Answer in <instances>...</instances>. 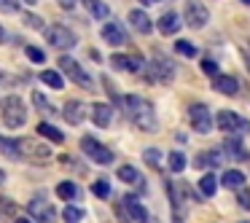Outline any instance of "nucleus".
<instances>
[{"label":"nucleus","mask_w":250,"mask_h":223,"mask_svg":"<svg viewBox=\"0 0 250 223\" xmlns=\"http://www.w3.org/2000/svg\"><path fill=\"white\" fill-rule=\"evenodd\" d=\"M121 110H126L129 121L137 126V129H143V132H156L159 129L156 110H153V105L148 102L146 97H140V94H124V105H121Z\"/></svg>","instance_id":"nucleus-1"},{"label":"nucleus","mask_w":250,"mask_h":223,"mask_svg":"<svg viewBox=\"0 0 250 223\" xmlns=\"http://www.w3.org/2000/svg\"><path fill=\"white\" fill-rule=\"evenodd\" d=\"M0 119L8 129H19V126L27 124V105L22 102V97L17 94H8L3 102H0Z\"/></svg>","instance_id":"nucleus-2"},{"label":"nucleus","mask_w":250,"mask_h":223,"mask_svg":"<svg viewBox=\"0 0 250 223\" xmlns=\"http://www.w3.org/2000/svg\"><path fill=\"white\" fill-rule=\"evenodd\" d=\"M175 70H178V67H175V62L169 60V57L156 54L146 67V78L151 83H169L175 78Z\"/></svg>","instance_id":"nucleus-3"},{"label":"nucleus","mask_w":250,"mask_h":223,"mask_svg":"<svg viewBox=\"0 0 250 223\" xmlns=\"http://www.w3.org/2000/svg\"><path fill=\"white\" fill-rule=\"evenodd\" d=\"M215 126L221 132H226V135L231 137H242L245 132H250V121H245L239 113H234V110H221V113L215 116Z\"/></svg>","instance_id":"nucleus-4"},{"label":"nucleus","mask_w":250,"mask_h":223,"mask_svg":"<svg viewBox=\"0 0 250 223\" xmlns=\"http://www.w3.org/2000/svg\"><path fill=\"white\" fill-rule=\"evenodd\" d=\"M43 35H46V43H49L51 49H57V51H67V49H73V46L78 43V38L73 35V30H67L65 24H49V27L43 30Z\"/></svg>","instance_id":"nucleus-5"},{"label":"nucleus","mask_w":250,"mask_h":223,"mask_svg":"<svg viewBox=\"0 0 250 223\" xmlns=\"http://www.w3.org/2000/svg\"><path fill=\"white\" fill-rule=\"evenodd\" d=\"M17 153H19V159H27V162H46V159H51V148L33 140V137H19Z\"/></svg>","instance_id":"nucleus-6"},{"label":"nucleus","mask_w":250,"mask_h":223,"mask_svg":"<svg viewBox=\"0 0 250 223\" xmlns=\"http://www.w3.org/2000/svg\"><path fill=\"white\" fill-rule=\"evenodd\" d=\"M188 119H191V129L199 132V135H210L212 126H215V121H212L210 110H207L205 102H194L188 108Z\"/></svg>","instance_id":"nucleus-7"},{"label":"nucleus","mask_w":250,"mask_h":223,"mask_svg":"<svg viewBox=\"0 0 250 223\" xmlns=\"http://www.w3.org/2000/svg\"><path fill=\"white\" fill-rule=\"evenodd\" d=\"M60 70L65 73L67 78H70L73 83H78V86H83V89H94V83H92V78L86 76V70H83L81 65H78L73 57H60Z\"/></svg>","instance_id":"nucleus-8"},{"label":"nucleus","mask_w":250,"mask_h":223,"mask_svg":"<svg viewBox=\"0 0 250 223\" xmlns=\"http://www.w3.org/2000/svg\"><path fill=\"white\" fill-rule=\"evenodd\" d=\"M81 151L86 153L92 162H97V164H110V162H113V151H110L108 145H103L100 140L89 137V135L81 140Z\"/></svg>","instance_id":"nucleus-9"},{"label":"nucleus","mask_w":250,"mask_h":223,"mask_svg":"<svg viewBox=\"0 0 250 223\" xmlns=\"http://www.w3.org/2000/svg\"><path fill=\"white\" fill-rule=\"evenodd\" d=\"M183 22L188 24L191 30H202L205 27L207 22H210V11H207L205 6H202L199 0H188V3H186V11H183Z\"/></svg>","instance_id":"nucleus-10"},{"label":"nucleus","mask_w":250,"mask_h":223,"mask_svg":"<svg viewBox=\"0 0 250 223\" xmlns=\"http://www.w3.org/2000/svg\"><path fill=\"white\" fill-rule=\"evenodd\" d=\"M27 212H30V215H33L38 223H54V221H57L54 207H51L49 202L43 199V196H35V199L27 204Z\"/></svg>","instance_id":"nucleus-11"},{"label":"nucleus","mask_w":250,"mask_h":223,"mask_svg":"<svg viewBox=\"0 0 250 223\" xmlns=\"http://www.w3.org/2000/svg\"><path fill=\"white\" fill-rule=\"evenodd\" d=\"M86 113H89V110H86V105H83L81 100H67L65 108H62V116H65V121H67V124H73V126L83 124Z\"/></svg>","instance_id":"nucleus-12"},{"label":"nucleus","mask_w":250,"mask_h":223,"mask_svg":"<svg viewBox=\"0 0 250 223\" xmlns=\"http://www.w3.org/2000/svg\"><path fill=\"white\" fill-rule=\"evenodd\" d=\"M103 41L108 46H124L126 41V30L121 27L119 22H105V27H103Z\"/></svg>","instance_id":"nucleus-13"},{"label":"nucleus","mask_w":250,"mask_h":223,"mask_svg":"<svg viewBox=\"0 0 250 223\" xmlns=\"http://www.w3.org/2000/svg\"><path fill=\"white\" fill-rule=\"evenodd\" d=\"M121 204H124V210H126V212H129L132 221H137V223H148V210L140 204V199H137L135 194H126Z\"/></svg>","instance_id":"nucleus-14"},{"label":"nucleus","mask_w":250,"mask_h":223,"mask_svg":"<svg viewBox=\"0 0 250 223\" xmlns=\"http://www.w3.org/2000/svg\"><path fill=\"white\" fill-rule=\"evenodd\" d=\"M129 24H132V30H135V33H140V35H148L153 30L151 17H148L143 8H132V11H129Z\"/></svg>","instance_id":"nucleus-15"},{"label":"nucleus","mask_w":250,"mask_h":223,"mask_svg":"<svg viewBox=\"0 0 250 223\" xmlns=\"http://www.w3.org/2000/svg\"><path fill=\"white\" fill-rule=\"evenodd\" d=\"M116 175H119V180H124V183H129V185H137V191L140 194H146V180H143V175L137 172L135 167H129V164H124V167H119L116 169Z\"/></svg>","instance_id":"nucleus-16"},{"label":"nucleus","mask_w":250,"mask_h":223,"mask_svg":"<svg viewBox=\"0 0 250 223\" xmlns=\"http://www.w3.org/2000/svg\"><path fill=\"white\" fill-rule=\"evenodd\" d=\"M180 24H183V19H180L175 11H167V14L159 17V33L162 35H178Z\"/></svg>","instance_id":"nucleus-17"},{"label":"nucleus","mask_w":250,"mask_h":223,"mask_svg":"<svg viewBox=\"0 0 250 223\" xmlns=\"http://www.w3.org/2000/svg\"><path fill=\"white\" fill-rule=\"evenodd\" d=\"M92 121L97 126H110V121H113V108H110L108 102H94L92 105Z\"/></svg>","instance_id":"nucleus-18"},{"label":"nucleus","mask_w":250,"mask_h":223,"mask_svg":"<svg viewBox=\"0 0 250 223\" xmlns=\"http://www.w3.org/2000/svg\"><path fill=\"white\" fill-rule=\"evenodd\" d=\"M221 162H223V153L221 151H202V153H196V159H194V164H196V167H202V169L221 167Z\"/></svg>","instance_id":"nucleus-19"},{"label":"nucleus","mask_w":250,"mask_h":223,"mask_svg":"<svg viewBox=\"0 0 250 223\" xmlns=\"http://www.w3.org/2000/svg\"><path fill=\"white\" fill-rule=\"evenodd\" d=\"M212 89L231 97V94L239 92V83H237V78H231V76H215V81H212Z\"/></svg>","instance_id":"nucleus-20"},{"label":"nucleus","mask_w":250,"mask_h":223,"mask_svg":"<svg viewBox=\"0 0 250 223\" xmlns=\"http://www.w3.org/2000/svg\"><path fill=\"white\" fill-rule=\"evenodd\" d=\"M221 185H226V188H245V175L239 172V169H226V172L221 175Z\"/></svg>","instance_id":"nucleus-21"},{"label":"nucleus","mask_w":250,"mask_h":223,"mask_svg":"<svg viewBox=\"0 0 250 223\" xmlns=\"http://www.w3.org/2000/svg\"><path fill=\"white\" fill-rule=\"evenodd\" d=\"M57 196H60V199H65V202H73V199H78V196H81V188H78L73 180H62V183L57 185Z\"/></svg>","instance_id":"nucleus-22"},{"label":"nucleus","mask_w":250,"mask_h":223,"mask_svg":"<svg viewBox=\"0 0 250 223\" xmlns=\"http://www.w3.org/2000/svg\"><path fill=\"white\" fill-rule=\"evenodd\" d=\"M196 188H199V196L210 199V196H215V191H218V178H215V175H205Z\"/></svg>","instance_id":"nucleus-23"},{"label":"nucleus","mask_w":250,"mask_h":223,"mask_svg":"<svg viewBox=\"0 0 250 223\" xmlns=\"http://www.w3.org/2000/svg\"><path fill=\"white\" fill-rule=\"evenodd\" d=\"M223 151H226L231 159H237V162L245 159V148H242V140H239V137H229V140L223 142Z\"/></svg>","instance_id":"nucleus-24"},{"label":"nucleus","mask_w":250,"mask_h":223,"mask_svg":"<svg viewBox=\"0 0 250 223\" xmlns=\"http://www.w3.org/2000/svg\"><path fill=\"white\" fill-rule=\"evenodd\" d=\"M41 81H43L49 89H62L65 86V78H62L60 70H43L41 73Z\"/></svg>","instance_id":"nucleus-25"},{"label":"nucleus","mask_w":250,"mask_h":223,"mask_svg":"<svg viewBox=\"0 0 250 223\" xmlns=\"http://www.w3.org/2000/svg\"><path fill=\"white\" fill-rule=\"evenodd\" d=\"M86 8H89V14H92L94 19H108L110 17V8L105 6L103 0H89Z\"/></svg>","instance_id":"nucleus-26"},{"label":"nucleus","mask_w":250,"mask_h":223,"mask_svg":"<svg viewBox=\"0 0 250 223\" xmlns=\"http://www.w3.org/2000/svg\"><path fill=\"white\" fill-rule=\"evenodd\" d=\"M38 135H43V137H49L51 142H65V135H62L57 126H51V124H38Z\"/></svg>","instance_id":"nucleus-27"},{"label":"nucleus","mask_w":250,"mask_h":223,"mask_svg":"<svg viewBox=\"0 0 250 223\" xmlns=\"http://www.w3.org/2000/svg\"><path fill=\"white\" fill-rule=\"evenodd\" d=\"M17 202L14 199H8V196H0V215L3 218H14V221H17Z\"/></svg>","instance_id":"nucleus-28"},{"label":"nucleus","mask_w":250,"mask_h":223,"mask_svg":"<svg viewBox=\"0 0 250 223\" xmlns=\"http://www.w3.org/2000/svg\"><path fill=\"white\" fill-rule=\"evenodd\" d=\"M81 218H83V210L76 204H67L65 210H62V221L65 223H81Z\"/></svg>","instance_id":"nucleus-29"},{"label":"nucleus","mask_w":250,"mask_h":223,"mask_svg":"<svg viewBox=\"0 0 250 223\" xmlns=\"http://www.w3.org/2000/svg\"><path fill=\"white\" fill-rule=\"evenodd\" d=\"M167 162H169V169H172V172H183L186 169V156L180 151H172L167 156Z\"/></svg>","instance_id":"nucleus-30"},{"label":"nucleus","mask_w":250,"mask_h":223,"mask_svg":"<svg viewBox=\"0 0 250 223\" xmlns=\"http://www.w3.org/2000/svg\"><path fill=\"white\" fill-rule=\"evenodd\" d=\"M24 54H27V60L35 62V65H43V62H46L43 49H38V46H24Z\"/></svg>","instance_id":"nucleus-31"},{"label":"nucleus","mask_w":250,"mask_h":223,"mask_svg":"<svg viewBox=\"0 0 250 223\" xmlns=\"http://www.w3.org/2000/svg\"><path fill=\"white\" fill-rule=\"evenodd\" d=\"M92 191H94V196H97V199H108V196H110L108 180H94V183H92Z\"/></svg>","instance_id":"nucleus-32"},{"label":"nucleus","mask_w":250,"mask_h":223,"mask_svg":"<svg viewBox=\"0 0 250 223\" xmlns=\"http://www.w3.org/2000/svg\"><path fill=\"white\" fill-rule=\"evenodd\" d=\"M33 102H35V108H38V110H43V113H57V108H51V105H49V100H46L41 92H33Z\"/></svg>","instance_id":"nucleus-33"},{"label":"nucleus","mask_w":250,"mask_h":223,"mask_svg":"<svg viewBox=\"0 0 250 223\" xmlns=\"http://www.w3.org/2000/svg\"><path fill=\"white\" fill-rule=\"evenodd\" d=\"M0 151L6 153L8 159H19V153H17V140H6V137H0Z\"/></svg>","instance_id":"nucleus-34"},{"label":"nucleus","mask_w":250,"mask_h":223,"mask_svg":"<svg viewBox=\"0 0 250 223\" xmlns=\"http://www.w3.org/2000/svg\"><path fill=\"white\" fill-rule=\"evenodd\" d=\"M175 51L183 57H196L199 51H196V46H191L188 41H175Z\"/></svg>","instance_id":"nucleus-35"},{"label":"nucleus","mask_w":250,"mask_h":223,"mask_svg":"<svg viewBox=\"0 0 250 223\" xmlns=\"http://www.w3.org/2000/svg\"><path fill=\"white\" fill-rule=\"evenodd\" d=\"M143 159H146V164H151V167H159L162 151H159V148H146V151H143Z\"/></svg>","instance_id":"nucleus-36"},{"label":"nucleus","mask_w":250,"mask_h":223,"mask_svg":"<svg viewBox=\"0 0 250 223\" xmlns=\"http://www.w3.org/2000/svg\"><path fill=\"white\" fill-rule=\"evenodd\" d=\"M126 73H146V62L140 57H126Z\"/></svg>","instance_id":"nucleus-37"},{"label":"nucleus","mask_w":250,"mask_h":223,"mask_svg":"<svg viewBox=\"0 0 250 223\" xmlns=\"http://www.w3.org/2000/svg\"><path fill=\"white\" fill-rule=\"evenodd\" d=\"M24 24H27V27H33V30H46L43 27V19H41V17H35V14H24Z\"/></svg>","instance_id":"nucleus-38"},{"label":"nucleus","mask_w":250,"mask_h":223,"mask_svg":"<svg viewBox=\"0 0 250 223\" xmlns=\"http://www.w3.org/2000/svg\"><path fill=\"white\" fill-rule=\"evenodd\" d=\"M19 3H22V0H0V11L17 14V11H19Z\"/></svg>","instance_id":"nucleus-39"},{"label":"nucleus","mask_w":250,"mask_h":223,"mask_svg":"<svg viewBox=\"0 0 250 223\" xmlns=\"http://www.w3.org/2000/svg\"><path fill=\"white\" fill-rule=\"evenodd\" d=\"M237 202L242 204V210H250V188H239L237 191Z\"/></svg>","instance_id":"nucleus-40"},{"label":"nucleus","mask_w":250,"mask_h":223,"mask_svg":"<svg viewBox=\"0 0 250 223\" xmlns=\"http://www.w3.org/2000/svg\"><path fill=\"white\" fill-rule=\"evenodd\" d=\"M110 65H113L116 70H126V57L124 54H113L110 57Z\"/></svg>","instance_id":"nucleus-41"},{"label":"nucleus","mask_w":250,"mask_h":223,"mask_svg":"<svg viewBox=\"0 0 250 223\" xmlns=\"http://www.w3.org/2000/svg\"><path fill=\"white\" fill-rule=\"evenodd\" d=\"M202 70H205L207 76H215V73H218V65H215L212 60H202Z\"/></svg>","instance_id":"nucleus-42"},{"label":"nucleus","mask_w":250,"mask_h":223,"mask_svg":"<svg viewBox=\"0 0 250 223\" xmlns=\"http://www.w3.org/2000/svg\"><path fill=\"white\" fill-rule=\"evenodd\" d=\"M0 83H6V86H14V83H17V78H14V76H8V73H3V70H0Z\"/></svg>","instance_id":"nucleus-43"},{"label":"nucleus","mask_w":250,"mask_h":223,"mask_svg":"<svg viewBox=\"0 0 250 223\" xmlns=\"http://www.w3.org/2000/svg\"><path fill=\"white\" fill-rule=\"evenodd\" d=\"M57 3H60L62 8H67V11H73V8H76V0H57Z\"/></svg>","instance_id":"nucleus-44"},{"label":"nucleus","mask_w":250,"mask_h":223,"mask_svg":"<svg viewBox=\"0 0 250 223\" xmlns=\"http://www.w3.org/2000/svg\"><path fill=\"white\" fill-rule=\"evenodd\" d=\"M143 6H156V3H162V0H140Z\"/></svg>","instance_id":"nucleus-45"},{"label":"nucleus","mask_w":250,"mask_h":223,"mask_svg":"<svg viewBox=\"0 0 250 223\" xmlns=\"http://www.w3.org/2000/svg\"><path fill=\"white\" fill-rule=\"evenodd\" d=\"M242 60H245V65H248V70H250V51H245V54H242Z\"/></svg>","instance_id":"nucleus-46"},{"label":"nucleus","mask_w":250,"mask_h":223,"mask_svg":"<svg viewBox=\"0 0 250 223\" xmlns=\"http://www.w3.org/2000/svg\"><path fill=\"white\" fill-rule=\"evenodd\" d=\"M0 43H6V30L0 27Z\"/></svg>","instance_id":"nucleus-47"},{"label":"nucleus","mask_w":250,"mask_h":223,"mask_svg":"<svg viewBox=\"0 0 250 223\" xmlns=\"http://www.w3.org/2000/svg\"><path fill=\"white\" fill-rule=\"evenodd\" d=\"M14 223H33V221H27V218H17Z\"/></svg>","instance_id":"nucleus-48"},{"label":"nucleus","mask_w":250,"mask_h":223,"mask_svg":"<svg viewBox=\"0 0 250 223\" xmlns=\"http://www.w3.org/2000/svg\"><path fill=\"white\" fill-rule=\"evenodd\" d=\"M6 183V175H3V169H0V185Z\"/></svg>","instance_id":"nucleus-49"},{"label":"nucleus","mask_w":250,"mask_h":223,"mask_svg":"<svg viewBox=\"0 0 250 223\" xmlns=\"http://www.w3.org/2000/svg\"><path fill=\"white\" fill-rule=\"evenodd\" d=\"M22 3H27V6H35V3H38V0H22Z\"/></svg>","instance_id":"nucleus-50"},{"label":"nucleus","mask_w":250,"mask_h":223,"mask_svg":"<svg viewBox=\"0 0 250 223\" xmlns=\"http://www.w3.org/2000/svg\"><path fill=\"white\" fill-rule=\"evenodd\" d=\"M242 3H248V6H250V0H242Z\"/></svg>","instance_id":"nucleus-51"},{"label":"nucleus","mask_w":250,"mask_h":223,"mask_svg":"<svg viewBox=\"0 0 250 223\" xmlns=\"http://www.w3.org/2000/svg\"><path fill=\"white\" fill-rule=\"evenodd\" d=\"M83 3H89V0H83Z\"/></svg>","instance_id":"nucleus-52"}]
</instances>
